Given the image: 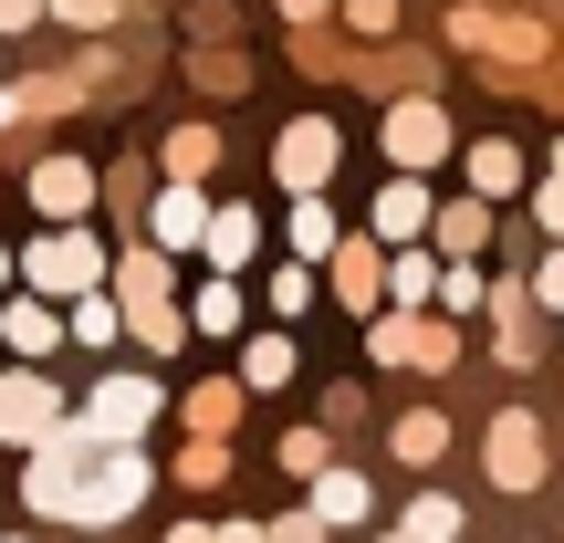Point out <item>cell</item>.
Instances as JSON below:
<instances>
[{
  "instance_id": "obj_1",
  "label": "cell",
  "mask_w": 564,
  "mask_h": 543,
  "mask_svg": "<svg viewBox=\"0 0 564 543\" xmlns=\"http://www.w3.org/2000/svg\"><path fill=\"white\" fill-rule=\"evenodd\" d=\"M21 272H32L42 303H84V293L105 282V251H95V230L74 220V230H42V241L21 251Z\"/></svg>"
},
{
  "instance_id": "obj_2",
  "label": "cell",
  "mask_w": 564,
  "mask_h": 543,
  "mask_svg": "<svg viewBox=\"0 0 564 543\" xmlns=\"http://www.w3.org/2000/svg\"><path fill=\"white\" fill-rule=\"evenodd\" d=\"M137 491H147V460H137V449H95L63 523H126V512H137Z\"/></svg>"
},
{
  "instance_id": "obj_3",
  "label": "cell",
  "mask_w": 564,
  "mask_h": 543,
  "mask_svg": "<svg viewBox=\"0 0 564 543\" xmlns=\"http://www.w3.org/2000/svg\"><path fill=\"white\" fill-rule=\"evenodd\" d=\"M147 419H158V377H105L95 398H84V439L95 449H126Z\"/></svg>"
},
{
  "instance_id": "obj_4",
  "label": "cell",
  "mask_w": 564,
  "mask_h": 543,
  "mask_svg": "<svg viewBox=\"0 0 564 543\" xmlns=\"http://www.w3.org/2000/svg\"><path fill=\"white\" fill-rule=\"evenodd\" d=\"M544 428H533V408H502V419H491V481L502 491H544Z\"/></svg>"
},
{
  "instance_id": "obj_5",
  "label": "cell",
  "mask_w": 564,
  "mask_h": 543,
  "mask_svg": "<svg viewBox=\"0 0 564 543\" xmlns=\"http://www.w3.org/2000/svg\"><path fill=\"white\" fill-rule=\"evenodd\" d=\"M272 167H282V188H293V199H314V188L335 178V126H324V116H303V126H282V146H272Z\"/></svg>"
},
{
  "instance_id": "obj_6",
  "label": "cell",
  "mask_w": 564,
  "mask_h": 543,
  "mask_svg": "<svg viewBox=\"0 0 564 543\" xmlns=\"http://www.w3.org/2000/svg\"><path fill=\"white\" fill-rule=\"evenodd\" d=\"M53 428H63V398H53V377H0V439L42 449Z\"/></svg>"
},
{
  "instance_id": "obj_7",
  "label": "cell",
  "mask_w": 564,
  "mask_h": 543,
  "mask_svg": "<svg viewBox=\"0 0 564 543\" xmlns=\"http://www.w3.org/2000/svg\"><path fill=\"white\" fill-rule=\"evenodd\" d=\"M387 158H398L408 178H419V167H440V158H449V116H440V105H419V95H408L398 116H387Z\"/></svg>"
},
{
  "instance_id": "obj_8",
  "label": "cell",
  "mask_w": 564,
  "mask_h": 543,
  "mask_svg": "<svg viewBox=\"0 0 564 543\" xmlns=\"http://www.w3.org/2000/svg\"><path fill=\"white\" fill-rule=\"evenodd\" d=\"M32 209H42L53 230H74L84 209H95V167H84V158H42V167H32Z\"/></svg>"
},
{
  "instance_id": "obj_9",
  "label": "cell",
  "mask_w": 564,
  "mask_h": 543,
  "mask_svg": "<svg viewBox=\"0 0 564 543\" xmlns=\"http://www.w3.org/2000/svg\"><path fill=\"white\" fill-rule=\"evenodd\" d=\"M147 230H158V251H199V241H209V199H199L188 178H167V188H158V220H147Z\"/></svg>"
},
{
  "instance_id": "obj_10",
  "label": "cell",
  "mask_w": 564,
  "mask_h": 543,
  "mask_svg": "<svg viewBox=\"0 0 564 543\" xmlns=\"http://www.w3.org/2000/svg\"><path fill=\"white\" fill-rule=\"evenodd\" d=\"M366 512H377V491H366V470H335V460H324V470H314V523L335 533V523H366Z\"/></svg>"
},
{
  "instance_id": "obj_11",
  "label": "cell",
  "mask_w": 564,
  "mask_h": 543,
  "mask_svg": "<svg viewBox=\"0 0 564 543\" xmlns=\"http://www.w3.org/2000/svg\"><path fill=\"white\" fill-rule=\"evenodd\" d=\"M429 220H440V209H429L419 178H387V188H377V241H419Z\"/></svg>"
},
{
  "instance_id": "obj_12",
  "label": "cell",
  "mask_w": 564,
  "mask_h": 543,
  "mask_svg": "<svg viewBox=\"0 0 564 543\" xmlns=\"http://www.w3.org/2000/svg\"><path fill=\"white\" fill-rule=\"evenodd\" d=\"M512 188H523V146L481 137V146H470V199H512Z\"/></svg>"
},
{
  "instance_id": "obj_13",
  "label": "cell",
  "mask_w": 564,
  "mask_h": 543,
  "mask_svg": "<svg viewBox=\"0 0 564 543\" xmlns=\"http://www.w3.org/2000/svg\"><path fill=\"white\" fill-rule=\"evenodd\" d=\"M0 335H11V356H53V345H63V314H53V303H0Z\"/></svg>"
},
{
  "instance_id": "obj_14",
  "label": "cell",
  "mask_w": 564,
  "mask_h": 543,
  "mask_svg": "<svg viewBox=\"0 0 564 543\" xmlns=\"http://www.w3.org/2000/svg\"><path fill=\"white\" fill-rule=\"evenodd\" d=\"M209 262H220V272H241L251 262V251H262V220H251V209H209Z\"/></svg>"
},
{
  "instance_id": "obj_15",
  "label": "cell",
  "mask_w": 564,
  "mask_h": 543,
  "mask_svg": "<svg viewBox=\"0 0 564 543\" xmlns=\"http://www.w3.org/2000/svg\"><path fill=\"white\" fill-rule=\"evenodd\" d=\"M429 230H440V251H449V262H470V251L491 241V199H449Z\"/></svg>"
},
{
  "instance_id": "obj_16",
  "label": "cell",
  "mask_w": 564,
  "mask_h": 543,
  "mask_svg": "<svg viewBox=\"0 0 564 543\" xmlns=\"http://www.w3.org/2000/svg\"><path fill=\"white\" fill-rule=\"evenodd\" d=\"M335 293H345V303H356V314H366V303L387 293V262H377V251H366V241H335Z\"/></svg>"
},
{
  "instance_id": "obj_17",
  "label": "cell",
  "mask_w": 564,
  "mask_h": 543,
  "mask_svg": "<svg viewBox=\"0 0 564 543\" xmlns=\"http://www.w3.org/2000/svg\"><path fill=\"white\" fill-rule=\"evenodd\" d=\"M335 241H345L335 209H324V199H293V262H335Z\"/></svg>"
},
{
  "instance_id": "obj_18",
  "label": "cell",
  "mask_w": 564,
  "mask_h": 543,
  "mask_svg": "<svg viewBox=\"0 0 564 543\" xmlns=\"http://www.w3.org/2000/svg\"><path fill=\"white\" fill-rule=\"evenodd\" d=\"M440 449H449V419H440V408H408V419H398V460H408V470H429Z\"/></svg>"
},
{
  "instance_id": "obj_19",
  "label": "cell",
  "mask_w": 564,
  "mask_h": 543,
  "mask_svg": "<svg viewBox=\"0 0 564 543\" xmlns=\"http://www.w3.org/2000/svg\"><path fill=\"white\" fill-rule=\"evenodd\" d=\"M387 293H398V314L440 303V262H429V251H398V262H387Z\"/></svg>"
},
{
  "instance_id": "obj_20",
  "label": "cell",
  "mask_w": 564,
  "mask_h": 543,
  "mask_svg": "<svg viewBox=\"0 0 564 543\" xmlns=\"http://www.w3.org/2000/svg\"><path fill=\"white\" fill-rule=\"evenodd\" d=\"M398 533H408V543H460V502H449V491H419Z\"/></svg>"
},
{
  "instance_id": "obj_21",
  "label": "cell",
  "mask_w": 564,
  "mask_h": 543,
  "mask_svg": "<svg viewBox=\"0 0 564 543\" xmlns=\"http://www.w3.org/2000/svg\"><path fill=\"white\" fill-rule=\"evenodd\" d=\"M188 324H199V335H241V282H199V303H188Z\"/></svg>"
},
{
  "instance_id": "obj_22",
  "label": "cell",
  "mask_w": 564,
  "mask_h": 543,
  "mask_svg": "<svg viewBox=\"0 0 564 543\" xmlns=\"http://www.w3.org/2000/svg\"><path fill=\"white\" fill-rule=\"evenodd\" d=\"M209 167H220V137H209V126H178V137H167V178H188V188H199Z\"/></svg>"
},
{
  "instance_id": "obj_23",
  "label": "cell",
  "mask_w": 564,
  "mask_h": 543,
  "mask_svg": "<svg viewBox=\"0 0 564 543\" xmlns=\"http://www.w3.org/2000/svg\"><path fill=\"white\" fill-rule=\"evenodd\" d=\"M241 387H293V335H251V356H241Z\"/></svg>"
},
{
  "instance_id": "obj_24",
  "label": "cell",
  "mask_w": 564,
  "mask_h": 543,
  "mask_svg": "<svg viewBox=\"0 0 564 543\" xmlns=\"http://www.w3.org/2000/svg\"><path fill=\"white\" fill-rule=\"evenodd\" d=\"M366 356L377 366H419V314H387L377 335H366Z\"/></svg>"
},
{
  "instance_id": "obj_25",
  "label": "cell",
  "mask_w": 564,
  "mask_h": 543,
  "mask_svg": "<svg viewBox=\"0 0 564 543\" xmlns=\"http://www.w3.org/2000/svg\"><path fill=\"white\" fill-rule=\"evenodd\" d=\"M230 419H241V387H199V398H188V428H199V439H220Z\"/></svg>"
},
{
  "instance_id": "obj_26",
  "label": "cell",
  "mask_w": 564,
  "mask_h": 543,
  "mask_svg": "<svg viewBox=\"0 0 564 543\" xmlns=\"http://www.w3.org/2000/svg\"><path fill=\"white\" fill-rule=\"evenodd\" d=\"M116 335H126V314H116L105 293H84V303H74V345H116Z\"/></svg>"
},
{
  "instance_id": "obj_27",
  "label": "cell",
  "mask_w": 564,
  "mask_h": 543,
  "mask_svg": "<svg viewBox=\"0 0 564 543\" xmlns=\"http://www.w3.org/2000/svg\"><path fill=\"white\" fill-rule=\"evenodd\" d=\"M440 303H449V314H470V303H491V282L470 272V262H440Z\"/></svg>"
},
{
  "instance_id": "obj_28",
  "label": "cell",
  "mask_w": 564,
  "mask_h": 543,
  "mask_svg": "<svg viewBox=\"0 0 564 543\" xmlns=\"http://www.w3.org/2000/svg\"><path fill=\"white\" fill-rule=\"evenodd\" d=\"M303 303H314V272H303V262H282V272H272V314H282V324H293V314H303Z\"/></svg>"
},
{
  "instance_id": "obj_29",
  "label": "cell",
  "mask_w": 564,
  "mask_h": 543,
  "mask_svg": "<svg viewBox=\"0 0 564 543\" xmlns=\"http://www.w3.org/2000/svg\"><path fill=\"white\" fill-rule=\"evenodd\" d=\"M282 470H303V481H314V470H324V428H293V439H282Z\"/></svg>"
},
{
  "instance_id": "obj_30",
  "label": "cell",
  "mask_w": 564,
  "mask_h": 543,
  "mask_svg": "<svg viewBox=\"0 0 564 543\" xmlns=\"http://www.w3.org/2000/svg\"><path fill=\"white\" fill-rule=\"evenodd\" d=\"M220 470H230V449H220V439H188V460H178V481H220Z\"/></svg>"
},
{
  "instance_id": "obj_31",
  "label": "cell",
  "mask_w": 564,
  "mask_h": 543,
  "mask_svg": "<svg viewBox=\"0 0 564 543\" xmlns=\"http://www.w3.org/2000/svg\"><path fill=\"white\" fill-rule=\"evenodd\" d=\"M523 293H533V303H544V314H564V251H544V272H533V282H523Z\"/></svg>"
},
{
  "instance_id": "obj_32",
  "label": "cell",
  "mask_w": 564,
  "mask_h": 543,
  "mask_svg": "<svg viewBox=\"0 0 564 543\" xmlns=\"http://www.w3.org/2000/svg\"><path fill=\"white\" fill-rule=\"evenodd\" d=\"M262 543H324V523L314 512H282V523H262Z\"/></svg>"
},
{
  "instance_id": "obj_33",
  "label": "cell",
  "mask_w": 564,
  "mask_h": 543,
  "mask_svg": "<svg viewBox=\"0 0 564 543\" xmlns=\"http://www.w3.org/2000/svg\"><path fill=\"white\" fill-rule=\"evenodd\" d=\"M533 220H544L554 241H564V178H544V188H533Z\"/></svg>"
},
{
  "instance_id": "obj_34",
  "label": "cell",
  "mask_w": 564,
  "mask_h": 543,
  "mask_svg": "<svg viewBox=\"0 0 564 543\" xmlns=\"http://www.w3.org/2000/svg\"><path fill=\"white\" fill-rule=\"evenodd\" d=\"M345 21H356V32H387V21H398V0H345Z\"/></svg>"
},
{
  "instance_id": "obj_35",
  "label": "cell",
  "mask_w": 564,
  "mask_h": 543,
  "mask_svg": "<svg viewBox=\"0 0 564 543\" xmlns=\"http://www.w3.org/2000/svg\"><path fill=\"white\" fill-rule=\"evenodd\" d=\"M63 21H84V32H105V21H116V0H53Z\"/></svg>"
},
{
  "instance_id": "obj_36",
  "label": "cell",
  "mask_w": 564,
  "mask_h": 543,
  "mask_svg": "<svg viewBox=\"0 0 564 543\" xmlns=\"http://www.w3.org/2000/svg\"><path fill=\"white\" fill-rule=\"evenodd\" d=\"M42 21V0H0V32H32Z\"/></svg>"
},
{
  "instance_id": "obj_37",
  "label": "cell",
  "mask_w": 564,
  "mask_h": 543,
  "mask_svg": "<svg viewBox=\"0 0 564 543\" xmlns=\"http://www.w3.org/2000/svg\"><path fill=\"white\" fill-rule=\"evenodd\" d=\"M209 543H262V523H220V533H209Z\"/></svg>"
},
{
  "instance_id": "obj_38",
  "label": "cell",
  "mask_w": 564,
  "mask_h": 543,
  "mask_svg": "<svg viewBox=\"0 0 564 543\" xmlns=\"http://www.w3.org/2000/svg\"><path fill=\"white\" fill-rule=\"evenodd\" d=\"M282 11H293V21H324V0H282Z\"/></svg>"
},
{
  "instance_id": "obj_39",
  "label": "cell",
  "mask_w": 564,
  "mask_h": 543,
  "mask_svg": "<svg viewBox=\"0 0 564 543\" xmlns=\"http://www.w3.org/2000/svg\"><path fill=\"white\" fill-rule=\"evenodd\" d=\"M167 543H209V523H178V533H167Z\"/></svg>"
},
{
  "instance_id": "obj_40",
  "label": "cell",
  "mask_w": 564,
  "mask_h": 543,
  "mask_svg": "<svg viewBox=\"0 0 564 543\" xmlns=\"http://www.w3.org/2000/svg\"><path fill=\"white\" fill-rule=\"evenodd\" d=\"M11 116H21V95H11V84H0V126H11Z\"/></svg>"
},
{
  "instance_id": "obj_41",
  "label": "cell",
  "mask_w": 564,
  "mask_h": 543,
  "mask_svg": "<svg viewBox=\"0 0 564 543\" xmlns=\"http://www.w3.org/2000/svg\"><path fill=\"white\" fill-rule=\"evenodd\" d=\"M11 272H21V262H11V251H0V282H11Z\"/></svg>"
},
{
  "instance_id": "obj_42",
  "label": "cell",
  "mask_w": 564,
  "mask_h": 543,
  "mask_svg": "<svg viewBox=\"0 0 564 543\" xmlns=\"http://www.w3.org/2000/svg\"><path fill=\"white\" fill-rule=\"evenodd\" d=\"M554 178H564V146H554Z\"/></svg>"
},
{
  "instance_id": "obj_43",
  "label": "cell",
  "mask_w": 564,
  "mask_h": 543,
  "mask_svg": "<svg viewBox=\"0 0 564 543\" xmlns=\"http://www.w3.org/2000/svg\"><path fill=\"white\" fill-rule=\"evenodd\" d=\"M398 543H408V533H398Z\"/></svg>"
}]
</instances>
